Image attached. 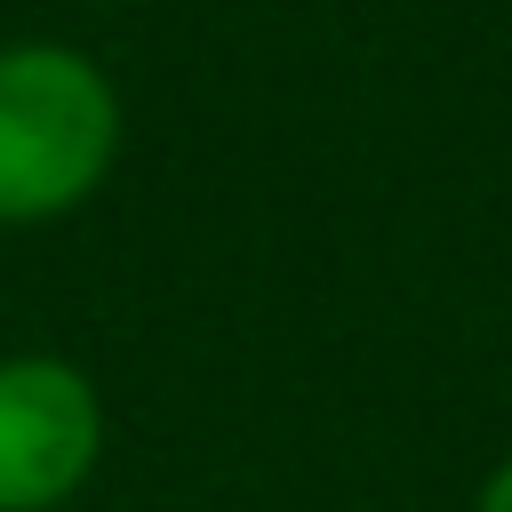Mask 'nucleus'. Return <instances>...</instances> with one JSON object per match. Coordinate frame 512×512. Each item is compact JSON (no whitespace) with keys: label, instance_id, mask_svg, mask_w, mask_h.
Returning a JSON list of instances; mask_svg holds the SVG:
<instances>
[{"label":"nucleus","instance_id":"obj_1","mask_svg":"<svg viewBox=\"0 0 512 512\" xmlns=\"http://www.w3.org/2000/svg\"><path fill=\"white\" fill-rule=\"evenodd\" d=\"M128 112L112 72L64 40H8L0 48V224H56L72 216L120 160Z\"/></svg>","mask_w":512,"mask_h":512},{"label":"nucleus","instance_id":"obj_2","mask_svg":"<svg viewBox=\"0 0 512 512\" xmlns=\"http://www.w3.org/2000/svg\"><path fill=\"white\" fill-rule=\"evenodd\" d=\"M104 456V400L56 352L0 360V512H64Z\"/></svg>","mask_w":512,"mask_h":512},{"label":"nucleus","instance_id":"obj_3","mask_svg":"<svg viewBox=\"0 0 512 512\" xmlns=\"http://www.w3.org/2000/svg\"><path fill=\"white\" fill-rule=\"evenodd\" d=\"M472 512H512V456H504V464L480 480V504H472Z\"/></svg>","mask_w":512,"mask_h":512}]
</instances>
